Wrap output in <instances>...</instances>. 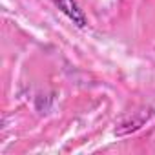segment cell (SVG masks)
<instances>
[{
  "mask_svg": "<svg viewBox=\"0 0 155 155\" xmlns=\"http://www.w3.org/2000/svg\"><path fill=\"white\" fill-rule=\"evenodd\" d=\"M51 2L57 6V9L60 13H64L77 28L84 29L88 26V18L84 15V11L81 9V6L77 4V0H51Z\"/></svg>",
  "mask_w": 155,
  "mask_h": 155,
  "instance_id": "6da1fadb",
  "label": "cell"
}]
</instances>
